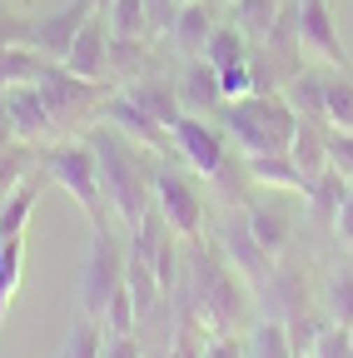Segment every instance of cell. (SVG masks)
<instances>
[{
	"label": "cell",
	"mask_w": 353,
	"mask_h": 358,
	"mask_svg": "<svg viewBox=\"0 0 353 358\" xmlns=\"http://www.w3.org/2000/svg\"><path fill=\"white\" fill-rule=\"evenodd\" d=\"M174 289H180V308L194 313L204 334H239L244 329V299H249L244 289L249 284L229 268L224 254L214 259L209 244L194 239V249L185 254V274Z\"/></svg>",
	"instance_id": "obj_1"
},
{
	"label": "cell",
	"mask_w": 353,
	"mask_h": 358,
	"mask_svg": "<svg viewBox=\"0 0 353 358\" xmlns=\"http://www.w3.org/2000/svg\"><path fill=\"white\" fill-rule=\"evenodd\" d=\"M85 140L95 145V159H100V185H105V204L110 214L124 224L129 234L145 224V214L154 209V174L140 164L135 155V140H124L115 124H95Z\"/></svg>",
	"instance_id": "obj_2"
},
{
	"label": "cell",
	"mask_w": 353,
	"mask_h": 358,
	"mask_svg": "<svg viewBox=\"0 0 353 358\" xmlns=\"http://www.w3.org/2000/svg\"><path fill=\"white\" fill-rule=\"evenodd\" d=\"M219 124H224V134L249 155H284L289 140H294V105L284 100V90H274V95H244L234 105L219 110Z\"/></svg>",
	"instance_id": "obj_3"
},
{
	"label": "cell",
	"mask_w": 353,
	"mask_h": 358,
	"mask_svg": "<svg viewBox=\"0 0 353 358\" xmlns=\"http://www.w3.org/2000/svg\"><path fill=\"white\" fill-rule=\"evenodd\" d=\"M40 169L90 214V224H110V204H105V185H100V159L90 140H70L55 150H40Z\"/></svg>",
	"instance_id": "obj_4"
},
{
	"label": "cell",
	"mask_w": 353,
	"mask_h": 358,
	"mask_svg": "<svg viewBox=\"0 0 353 358\" xmlns=\"http://www.w3.org/2000/svg\"><path fill=\"white\" fill-rule=\"evenodd\" d=\"M35 90H40V100L50 105V115H55L60 129H70V124L85 120V115H95V105L110 100V80H85V75H75V70L60 65V60H45V65H40Z\"/></svg>",
	"instance_id": "obj_5"
},
{
	"label": "cell",
	"mask_w": 353,
	"mask_h": 358,
	"mask_svg": "<svg viewBox=\"0 0 353 358\" xmlns=\"http://www.w3.org/2000/svg\"><path fill=\"white\" fill-rule=\"evenodd\" d=\"M124 259L129 249L115 239V224H95V244H90V264H85V279H80V313L100 324L105 303L115 299V289L124 284Z\"/></svg>",
	"instance_id": "obj_6"
},
{
	"label": "cell",
	"mask_w": 353,
	"mask_h": 358,
	"mask_svg": "<svg viewBox=\"0 0 353 358\" xmlns=\"http://www.w3.org/2000/svg\"><path fill=\"white\" fill-rule=\"evenodd\" d=\"M154 209L164 214V224L180 239H204V199H199V189H194V179L185 174V169H174L169 159L154 169Z\"/></svg>",
	"instance_id": "obj_7"
},
{
	"label": "cell",
	"mask_w": 353,
	"mask_h": 358,
	"mask_svg": "<svg viewBox=\"0 0 353 358\" xmlns=\"http://www.w3.org/2000/svg\"><path fill=\"white\" fill-rule=\"evenodd\" d=\"M219 254H224L229 268H234V274H239L249 289H259V294L269 289L274 274H279V259L254 239V229H249V219H244V214H234L224 229H219Z\"/></svg>",
	"instance_id": "obj_8"
},
{
	"label": "cell",
	"mask_w": 353,
	"mask_h": 358,
	"mask_svg": "<svg viewBox=\"0 0 353 358\" xmlns=\"http://www.w3.org/2000/svg\"><path fill=\"white\" fill-rule=\"evenodd\" d=\"M174 155H185V164H189L199 179H214L219 169L229 164L224 134H219L204 115H180V124H174Z\"/></svg>",
	"instance_id": "obj_9"
},
{
	"label": "cell",
	"mask_w": 353,
	"mask_h": 358,
	"mask_svg": "<svg viewBox=\"0 0 353 358\" xmlns=\"http://www.w3.org/2000/svg\"><path fill=\"white\" fill-rule=\"evenodd\" d=\"M100 120H105V124H115L124 140H135V145L154 150V155H169V150H174V129H164L150 110H140L135 100L124 95V90H120V95H110V100L100 105Z\"/></svg>",
	"instance_id": "obj_10"
},
{
	"label": "cell",
	"mask_w": 353,
	"mask_h": 358,
	"mask_svg": "<svg viewBox=\"0 0 353 358\" xmlns=\"http://www.w3.org/2000/svg\"><path fill=\"white\" fill-rule=\"evenodd\" d=\"M298 35H303V55L324 60L329 70H348V50L338 40L329 0H298Z\"/></svg>",
	"instance_id": "obj_11"
},
{
	"label": "cell",
	"mask_w": 353,
	"mask_h": 358,
	"mask_svg": "<svg viewBox=\"0 0 353 358\" xmlns=\"http://www.w3.org/2000/svg\"><path fill=\"white\" fill-rule=\"evenodd\" d=\"M6 110H10V124H15V140L20 145H35V150H50V140L60 134L50 105L40 100V90L35 85H15L6 90Z\"/></svg>",
	"instance_id": "obj_12"
},
{
	"label": "cell",
	"mask_w": 353,
	"mask_h": 358,
	"mask_svg": "<svg viewBox=\"0 0 353 358\" xmlns=\"http://www.w3.org/2000/svg\"><path fill=\"white\" fill-rule=\"evenodd\" d=\"M95 15V6L90 0H70V6H60V10H50L45 20H35V30H30V45L45 60H65L70 55V45H75V35H80V25Z\"/></svg>",
	"instance_id": "obj_13"
},
{
	"label": "cell",
	"mask_w": 353,
	"mask_h": 358,
	"mask_svg": "<svg viewBox=\"0 0 353 358\" xmlns=\"http://www.w3.org/2000/svg\"><path fill=\"white\" fill-rule=\"evenodd\" d=\"M174 90H180L185 115H219V110H224V85H219V70H214L204 55H189V60H185Z\"/></svg>",
	"instance_id": "obj_14"
},
{
	"label": "cell",
	"mask_w": 353,
	"mask_h": 358,
	"mask_svg": "<svg viewBox=\"0 0 353 358\" xmlns=\"http://www.w3.org/2000/svg\"><path fill=\"white\" fill-rule=\"evenodd\" d=\"M60 65H70V70L85 75V80H110V25H105L100 10L80 25V35H75V45H70V55H65Z\"/></svg>",
	"instance_id": "obj_15"
},
{
	"label": "cell",
	"mask_w": 353,
	"mask_h": 358,
	"mask_svg": "<svg viewBox=\"0 0 353 358\" xmlns=\"http://www.w3.org/2000/svg\"><path fill=\"white\" fill-rule=\"evenodd\" d=\"M348 189H353V179L343 174V169H324V174H314L303 185V204H308V214H314L324 229H333V219H338V209H343V199H348Z\"/></svg>",
	"instance_id": "obj_16"
},
{
	"label": "cell",
	"mask_w": 353,
	"mask_h": 358,
	"mask_svg": "<svg viewBox=\"0 0 353 358\" xmlns=\"http://www.w3.org/2000/svg\"><path fill=\"white\" fill-rule=\"evenodd\" d=\"M289 159L298 164L303 185H308L314 174H324V169H329V124L298 120V124H294V140H289Z\"/></svg>",
	"instance_id": "obj_17"
},
{
	"label": "cell",
	"mask_w": 353,
	"mask_h": 358,
	"mask_svg": "<svg viewBox=\"0 0 353 358\" xmlns=\"http://www.w3.org/2000/svg\"><path fill=\"white\" fill-rule=\"evenodd\" d=\"M214 6L209 0H189V6H180V15H174V30H169V40L185 50V60L189 55H204V45H209V35H214Z\"/></svg>",
	"instance_id": "obj_18"
},
{
	"label": "cell",
	"mask_w": 353,
	"mask_h": 358,
	"mask_svg": "<svg viewBox=\"0 0 353 358\" xmlns=\"http://www.w3.org/2000/svg\"><path fill=\"white\" fill-rule=\"evenodd\" d=\"M124 95L135 100L140 110H150L164 129H174L180 124V115H185V105H180V90H174L169 80H150V75H140L135 85H124Z\"/></svg>",
	"instance_id": "obj_19"
},
{
	"label": "cell",
	"mask_w": 353,
	"mask_h": 358,
	"mask_svg": "<svg viewBox=\"0 0 353 358\" xmlns=\"http://www.w3.org/2000/svg\"><path fill=\"white\" fill-rule=\"evenodd\" d=\"M324 75L329 70H298L289 85H284V100L294 105V115L298 120H319V124H329V110H324Z\"/></svg>",
	"instance_id": "obj_20"
},
{
	"label": "cell",
	"mask_w": 353,
	"mask_h": 358,
	"mask_svg": "<svg viewBox=\"0 0 353 358\" xmlns=\"http://www.w3.org/2000/svg\"><path fill=\"white\" fill-rule=\"evenodd\" d=\"M244 174H249V185H269V189H294V194H303V174H298V164L289 159V150H284V155H249V159H244Z\"/></svg>",
	"instance_id": "obj_21"
},
{
	"label": "cell",
	"mask_w": 353,
	"mask_h": 358,
	"mask_svg": "<svg viewBox=\"0 0 353 358\" xmlns=\"http://www.w3.org/2000/svg\"><path fill=\"white\" fill-rule=\"evenodd\" d=\"M249 50H254V40H249L234 20H224V25H214V35H209V45H204V60H209L214 70H229V65H244Z\"/></svg>",
	"instance_id": "obj_22"
},
{
	"label": "cell",
	"mask_w": 353,
	"mask_h": 358,
	"mask_svg": "<svg viewBox=\"0 0 353 358\" xmlns=\"http://www.w3.org/2000/svg\"><path fill=\"white\" fill-rule=\"evenodd\" d=\"M279 10H284V0H229V20H234L254 45H264V35L274 30Z\"/></svg>",
	"instance_id": "obj_23"
},
{
	"label": "cell",
	"mask_w": 353,
	"mask_h": 358,
	"mask_svg": "<svg viewBox=\"0 0 353 358\" xmlns=\"http://www.w3.org/2000/svg\"><path fill=\"white\" fill-rule=\"evenodd\" d=\"M244 219H249L254 239H259L264 249H269L274 259H284V249H289V239H294L289 219H284L279 209H269V204H249V209H244Z\"/></svg>",
	"instance_id": "obj_24"
},
{
	"label": "cell",
	"mask_w": 353,
	"mask_h": 358,
	"mask_svg": "<svg viewBox=\"0 0 353 358\" xmlns=\"http://www.w3.org/2000/svg\"><path fill=\"white\" fill-rule=\"evenodd\" d=\"M145 70H150V40H120V35H110V80L135 85Z\"/></svg>",
	"instance_id": "obj_25"
},
{
	"label": "cell",
	"mask_w": 353,
	"mask_h": 358,
	"mask_svg": "<svg viewBox=\"0 0 353 358\" xmlns=\"http://www.w3.org/2000/svg\"><path fill=\"white\" fill-rule=\"evenodd\" d=\"M35 204H40V179H25V185H20L15 194H6V199H0V239H15V234H25V224H30Z\"/></svg>",
	"instance_id": "obj_26"
},
{
	"label": "cell",
	"mask_w": 353,
	"mask_h": 358,
	"mask_svg": "<svg viewBox=\"0 0 353 358\" xmlns=\"http://www.w3.org/2000/svg\"><path fill=\"white\" fill-rule=\"evenodd\" d=\"M324 313H329L333 324L353 329V259H333L329 294H324Z\"/></svg>",
	"instance_id": "obj_27"
},
{
	"label": "cell",
	"mask_w": 353,
	"mask_h": 358,
	"mask_svg": "<svg viewBox=\"0 0 353 358\" xmlns=\"http://www.w3.org/2000/svg\"><path fill=\"white\" fill-rule=\"evenodd\" d=\"M35 169H40V150L35 145H6L0 150V199L6 194H15L25 179H35Z\"/></svg>",
	"instance_id": "obj_28"
},
{
	"label": "cell",
	"mask_w": 353,
	"mask_h": 358,
	"mask_svg": "<svg viewBox=\"0 0 353 358\" xmlns=\"http://www.w3.org/2000/svg\"><path fill=\"white\" fill-rule=\"evenodd\" d=\"M100 15H105L110 35H120V40H150L154 35L150 30V15H145V0H110Z\"/></svg>",
	"instance_id": "obj_29"
},
{
	"label": "cell",
	"mask_w": 353,
	"mask_h": 358,
	"mask_svg": "<svg viewBox=\"0 0 353 358\" xmlns=\"http://www.w3.org/2000/svg\"><path fill=\"white\" fill-rule=\"evenodd\" d=\"M20 274H25V234L0 239V329H6V308L20 289Z\"/></svg>",
	"instance_id": "obj_30"
},
{
	"label": "cell",
	"mask_w": 353,
	"mask_h": 358,
	"mask_svg": "<svg viewBox=\"0 0 353 358\" xmlns=\"http://www.w3.org/2000/svg\"><path fill=\"white\" fill-rule=\"evenodd\" d=\"M40 65H45V55H40L35 45H10V50H0V90L35 85Z\"/></svg>",
	"instance_id": "obj_31"
},
{
	"label": "cell",
	"mask_w": 353,
	"mask_h": 358,
	"mask_svg": "<svg viewBox=\"0 0 353 358\" xmlns=\"http://www.w3.org/2000/svg\"><path fill=\"white\" fill-rule=\"evenodd\" d=\"M324 110H329L333 129H353V80H348V70L324 75Z\"/></svg>",
	"instance_id": "obj_32"
},
{
	"label": "cell",
	"mask_w": 353,
	"mask_h": 358,
	"mask_svg": "<svg viewBox=\"0 0 353 358\" xmlns=\"http://www.w3.org/2000/svg\"><path fill=\"white\" fill-rule=\"evenodd\" d=\"M244 348H249V358H294L289 334H284V324H279V319H259V324L249 329Z\"/></svg>",
	"instance_id": "obj_33"
},
{
	"label": "cell",
	"mask_w": 353,
	"mask_h": 358,
	"mask_svg": "<svg viewBox=\"0 0 353 358\" xmlns=\"http://www.w3.org/2000/svg\"><path fill=\"white\" fill-rule=\"evenodd\" d=\"M100 329H105V334H135V329H140L135 294H129L124 284H120V289H115V299L105 303V313H100Z\"/></svg>",
	"instance_id": "obj_34"
},
{
	"label": "cell",
	"mask_w": 353,
	"mask_h": 358,
	"mask_svg": "<svg viewBox=\"0 0 353 358\" xmlns=\"http://www.w3.org/2000/svg\"><path fill=\"white\" fill-rule=\"evenodd\" d=\"M100 353H105V329L80 313V324L70 329V343H65V358H100Z\"/></svg>",
	"instance_id": "obj_35"
},
{
	"label": "cell",
	"mask_w": 353,
	"mask_h": 358,
	"mask_svg": "<svg viewBox=\"0 0 353 358\" xmlns=\"http://www.w3.org/2000/svg\"><path fill=\"white\" fill-rule=\"evenodd\" d=\"M308 358H353V329L329 324V329L319 334V343H314V353H308Z\"/></svg>",
	"instance_id": "obj_36"
},
{
	"label": "cell",
	"mask_w": 353,
	"mask_h": 358,
	"mask_svg": "<svg viewBox=\"0 0 353 358\" xmlns=\"http://www.w3.org/2000/svg\"><path fill=\"white\" fill-rule=\"evenodd\" d=\"M329 164L353 179V129H333L329 124Z\"/></svg>",
	"instance_id": "obj_37"
},
{
	"label": "cell",
	"mask_w": 353,
	"mask_h": 358,
	"mask_svg": "<svg viewBox=\"0 0 353 358\" xmlns=\"http://www.w3.org/2000/svg\"><path fill=\"white\" fill-rule=\"evenodd\" d=\"M219 85H224V105L254 95V80H249V60L244 65H229V70H219Z\"/></svg>",
	"instance_id": "obj_38"
},
{
	"label": "cell",
	"mask_w": 353,
	"mask_h": 358,
	"mask_svg": "<svg viewBox=\"0 0 353 358\" xmlns=\"http://www.w3.org/2000/svg\"><path fill=\"white\" fill-rule=\"evenodd\" d=\"M204 358H249L239 334H209L204 338Z\"/></svg>",
	"instance_id": "obj_39"
},
{
	"label": "cell",
	"mask_w": 353,
	"mask_h": 358,
	"mask_svg": "<svg viewBox=\"0 0 353 358\" xmlns=\"http://www.w3.org/2000/svg\"><path fill=\"white\" fill-rule=\"evenodd\" d=\"M145 15H150V30L154 35H169L174 30V15H180V0H145Z\"/></svg>",
	"instance_id": "obj_40"
},
{
	"label": "cell",
	"mask_w": 353,
	"mask_h": 358,
	"mask_svg": "<svg viewBox=\"0 0 353 358\" xmlns=\"http://www.w3.org/2000/svg\"><path fill=\"white\" fill-rule=\"evenodd\" d=\"M30 30H35V20L0 15V50H10V45H30Z\"/></svg>",
	"instance_id": "obj_41"
},
{
	"label": "cell",
	"mask_w": 353,
	"mask_h": 358,
	"mask_svg": "<svg viewBox=\"0 0 353 358\" xmlns=\"http://www.w3.org/2000/svg\"><path fill=\"white\" fill-rule=\"evenodd\" d=\"M333 234H338L343 249H353V189H348V199H343V209H338V219H333Z\"/></svg>",
	"instance_id": "obj_42"
},
{
	"label": "cell",
	"mask_w": 353,
	"mask_h": 358,
	"mask_svg": "<svg viewBox=\"0 0 353 358\" xmlns=\"http://www.w3.org/2000/svg\"><path fill=\"white\" fill-rule=\"evenodd\" d=\"M6 145H15V124H10V110H6V100H0V150Z\"/></svg>",
	"instance_id": "obj_43"
},
{
	"label": "cell",
	"mask_w": 353,
	"mask_h": 358,
	"mask_svg": "<svg viewBox=\"0 0 353 358\" xmlns=\"http://www.w3.org/2000/svg\"><path fill=\"white\" fill-rule=\"evenodd\" d=\"M90 6H95V10H105V6H110V0H90Z\"/></svg>",
	"instance_id": "obj_44"
},
{
	"label": "cell",
	"mask_w": 353,
	"mask_h": 358,
	"mask_svg": "<svg viewBox=\"0 0 353 358\" xmlns=\"http://www.w3.org/2000/svg\"><path fill=\"white\" fill-rule=\"evenodd\" d=\"M180 6H189V0H180Z\"/></svg>",
	"instance_id": "obj_45"
},
{
	"label": "cell",
	"mask_w": 353,
	"mask_h": 358,
	"mask_svg": "<svg viewBox=\"0 0 353 358\" xmlns=\"http://www.w3.org/2000/svg\"><path fill=\"white\" fill-rule=\"evenodd\" d=\"M209 6H219V0H209Z\"/></svg>",
	"instance_id": "obj_46"
}]
</instances>
